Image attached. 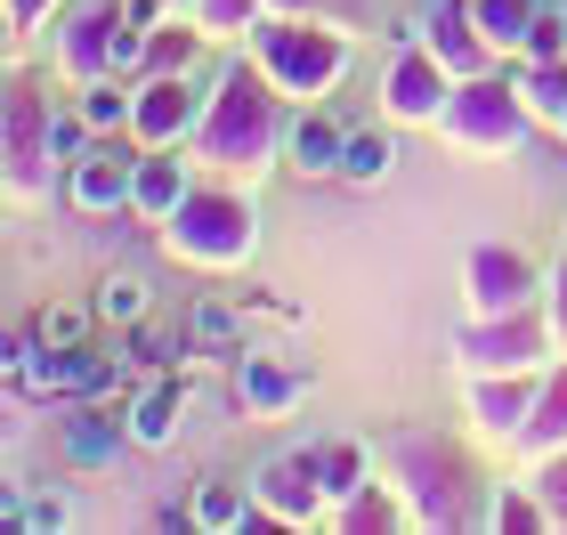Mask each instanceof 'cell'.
I'll use <instances>...</instances> for the list:
<instances>
[{"label":"cell","instance_id":"cell-8","mask_svg":"<svg viewBox=\"0 0 567 535\" xmlns=\"http://www.w3.org/2000/svg\"><path fill=\"white\" fill-rule=\"evenodd\" d=\"M195 333H203V341H227V333H236V317H227L219 300H203V309H195Z\"/></svg>","mask_w":567,"mask_h":535},{"label":"cell","instance_id":"cell-3","mask_svg":"<svg viewBox=\"0 0 567 535\" xmlns=\"http://www.w3.org/2000/svg\"><path fill=\"white\" fill-rule=\"evenodd\" d=\"M138 309H146L138 276H106V285H97V317H138Z\"/></svg>","mask_w":567,"mask_h":535},{"label":"cell","instance_id":"cell-5","mask_svg":"<svg viewBox=\"0 0 567 535\" xmlns=\"http://www.w3.org/2000/svg\"><path fill=\"white\" fill-rule=\"evenodd\" d=\"M33 341L41 349H73V341H82V309H41L33 317Z\"/></svg>","mask_w":567,"mask_h":535},{"label":"cell","instance_id":"cell-6","mask_svg":"<svg viewBox=\"0 0 567 535\" xmlns=\"http://www.w3.org/2000/svg\"><path fill=\"white\" fill-rule=\"evenodd\" d=\"M292 155H300V171H341V155H332V131H324V122H308V131L292 138Z\"/></svg>","mask_w":567,"mask_h":535},{"label":"cell","instance_id":"cell-1","mask_svg":"<svg viewBox=\"0 0 567 535\" xmlns=\"http://www.w3.org/2000/svg\"><path fill=\"white\" fill-rule=\"evenodd\" d=\"M122 178H131V171H122V155H90L82 171H73V195H82L90 212H106V203L122 195Z\"/></svg>","mask_w":567,"mask_h":535},{"label":"cell","instance_id":"cell-7","mask_svg":"<svg viewBox=\"0 0 567 535\" xmlns=\"http://www.w3.org/2000/svg\"><path fill=\"white\" fill-rule=\"evenodd\" d=\"M106 454H114L106 430H97V422H73V463H106Z\"/></svg>","mask_w":567,"mask_h":535},{"label":"cell","instance_id":"cell-4","mask_svg":"<svg viewBox=\"0 0 567 535\" xmlns=\"http://www.w3.org/2000/svg\"><path fill=\"white\" fill-rule=\"evenodd\" d=\"M171 414H178V390L163 381V390L138 405V439H146V446H163V439H171Z\"/></svg>","mask_w":567,"mask_h":535},{"label":"cell","instance_id":"cell-2","mask_svg":"<svg viewBox=\"0 0 567 535\" xmlns=\"http://www.w3.org/2000/svg\"><path fill=\"white\" fill-rule=\"evenodd\" d=\"M381 171H390V138H381V131H357V138L341 146V178L365 187V178H381Z\"/></svg>","mask_w":567,"mask_h":535}]
</instances>
